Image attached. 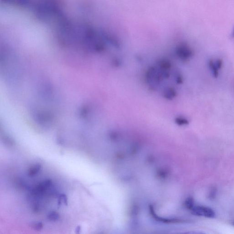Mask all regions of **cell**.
Instances as JSON below:
<instances>
[{
    "label": "cell",
    "instance_id": "5b68a950",
    "mask_svg": "<svg viewBox=\"0 0 234 234\" xmlns=\"http://www.w3.org/2000/svg\"><path fill=\"white\" fill-rule=\"evenodd\" d=\"M232 35L233 37H234V30H233V32H232Z\"/></svg>",
    "mask_w": 234,
    "mask_h": 234
},
{
    "label": "cell",
    "instance_id": "8992f818",
    "mask_svg": "<svg viewBox=\"0 0 234 234\" xmlns=\"http://www.w3.org/2000/svg\"><path fill=\"white\" fill-rule=\"evenodd\" d=\"M233 225H234V223H233Z\"/></svg>",
    "mask_w": 234,
    "mask_h": 234
},
{
    "label": "cell",
    "instance_id": "6da1fadb",
    "mask_svg": "<svg viewBox=\"0 0 234 234\" xmlns=\"http://www.w3.org/2000/svg\"><path fill=\"white\" fill-rule=\"evenodd\" d=\"M192 213L195 215L213 218L215 216V211L211 208L202 206H195L191 210Z\"/></svg>",
    "mask_w": 234,
    "mask_h": 234
},
{
    "label": "cell",
    "instance_id": "277c9868",
    "mask_svg": "<svg viewBox=\"0 0 234 234\" xmlns=\"http://www.w3.org/2000/svg\"><path fill=\"white\" fill-rule=\"evenodd\" d=\"M184 205L186 208L189 210H191L195 206V203L194 198L192 197H188L185 200Z\"/></svg>",
    "mask_w": 234,
    "mask_h": 234
},
{
    "label": "cell",
    "instance_id": "7a4b0ae2",
    "mask_svg": "<svg viewBox=\"0 0 234 234\" xmlns=\"http://www.w3.org/2000/svg\"><path fill=\"white\" fill-rule=\"evenodd\" d=\"M149 211L150 215L157 222L163 223L165 224L178 223L183 222V220L180 219H175V218H165L159 216L155 212V209L152 205H149Z\"/></svg>",
    "mask_w": 234,
    "mask_h": 234
},
{
    "label": "cell",
    "instance_id": "3957f363",
    "mask_svg": "<svg viewBox=\"0 0 234 234\" xmlns=\"http://www.w3.org/2000/svg\"><path fill=\"white\" fill-rule=\"evenodd\" d=\"M209 67L211 70V72L213 73V76L215 78H217L219 76V70L215 63V61L213 60H210L209 61Z\"/></svg>",
    "mask_w": 234,
    "mask_h": 234
}]
</instances>
